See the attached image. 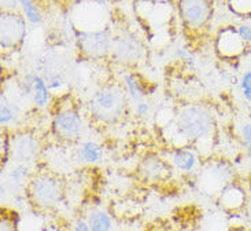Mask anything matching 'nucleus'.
<instances>
[{
  "label": "nucleus",
  "instance_id": "f8f14e48",
  "mask_svg": "<svg viewBox=\"0 0 251 231\" xmlns=\"http://www.w3.org/2000/svg\"><path fill=\"white\" fill-rule=\"evenodd\" d=\"M247 46L249 44L240 37L236 27L223 28L216 37V50L224 59H238L245 54Z\"/></svg>",
  "mask_w": 251,
  "mask_h": 231
},
{
  "label": "nucleus",
  "instance_id": "6ab92c4d",
  "mask_svg": "<svg viewBox=\"0 0 251 231\" xmlns=\"http://www.w3.org/2000/svg\"><path fill=\"white\" fill-rule=\"evenodd\" d=\"M87 223L91 231H113V218L103 208H95L87 216Z\"/></svg>",
  "mask_w": 251,
  "mask_h": 231
},
{
  "label": "nucleus",
  "instance_id": "c85d7f7f",
  "mask_svg": "<svg viewBox=\"0 0 251 231\" xmlns=\"http://www.w3.org/2000/svg\"><path fill=\"white\" fill-rule=\"evenodd\" d=\"M70 231H91V230H89V226L85 219H78V220H75V223L73 225V227H72V230Z\"/></svg>",
  "mask_w": 251,
  "mask_h": 231
},
{
  "label": "nucleus",
  "instance_id": "f03ea898",
  "mask_svg": "<svg viewBox=\"0 0 251 231\" xmlns=\"http://www.w3.org/2000/svg\"><path fill=\"white\" fill-rule=\"evenodd\" d=\"M24 194L29 206L36 213L50 215L65 204L68 182L59 171L36 167Z\"/></svg>",
  "mask_w": 251,
  "mask_h": 231
},
{
  "label": "nucleus",
  "instance_id": "ddd939ff",
  "mask_svg": "<svg viewBox=\"0 0 251 231\" xmlns=\"http://www.w3.org/2000/svg\"><path fill=\"white\" fill-rule=\"evenodd\" d=\"M216 200H217L218 206L228 215L242 213L247 209V205H249L247 190L236 179L228 184Z\"/></svg>",
  "mask_w": 251,
  "mask_h": 231
},
{
  "label": "nucleus",
  "instance_id": "5701e85b",
  "mask_svg": "<svg viewBox=\"0 0 251 231\" xmlns=\"http://www.w3.org/2000/svg\"><path fill=\"white\" fill-rule=\"evenodd\" d=\"M240 142L246 151V157L251 163V121H245L239 128Z\"/></svg>",
  "mask_w": 251,
  "mask_h": 231
},
{
  "label": "nucleus",
  "instance_id": "a878e982",
  "mask_svg": "<svg viewBox=\"0 0 251 231\" xmlns=\"http://www.w3.org/2000/svg\"><path fill=\"white\" fill-rule=\"evenodd\" d=\"M46 82H47L48 87L51 89V92H56L58 89H61L66 82L63 79V76L59 75V73H54V75H50L48 77H44Z\"/></svg>",
  "mask_w": 251,
  "mask_h": 231
},
{
  "label": "nucleus",
  "instance_id": "c756f323",
  "mask_svg": "<svg viewBox=\"0 0 251 231\" xmlns=\"http://www.w3.org/2000/svg\"><path fill=\"white\" fill-rule=\"evenodd\" d=\"M229 231H251V229L250 227H246V226H235Z\"/></svg>",
  "mask_w": 251,
  "mask_h": 231
},
{
  "label": "nucleus",
  "instance_id": "f257e3e1",
  "mask_svg": "<svg viewBox=\"0 0 251 231\" xmlns=\"http://www.w3.org/2000/svg\"><path fill=\"white\" fill-rule=\"evenodd\" d=\"M162 131L169 134V147L191 146L204 158V146L209 144L213 149L214 144L216 121L209 108L203 105H185L177 110L173 124Z\"/></svg>",
  "mask_w": 251,
  "mask_h": 231
},
{
  "label": "nucleus",
  "instance_id": "393cba45",
  "mask_svg": "<svg viewBox=\"0 0 251 231\" xmlns=\"http://www.w3.org/2000/svg\"><path fill=\"white\" fill-rule=\"evenodd\" d=\"M240 92L246 102L251 105V69L246 70L245 73L240 77Z\"/></svg>",
  "mask_w": 251,
  "mask_h": 231
},
{
  "label": "nucleus",
  "instance_id": "2eb2a0df",
  "mask_svg": "<svg viewBox=\"0 0 251 231\" xmlns=\"http://www.w3.org/2000/svg\"><path fill=\"white\" fill-rule=\"evenodd\" d=\"M111 53L116 55L120 61L136 62L142 55V47L139 41L132 36H120L113 39Z\"/></svg>",
  "mask_w": 251,
  "mask_h": 231
},
{
  "label": "nucleus",
  "instance_id": "bb28decb",
  "mask_svg": "<svg viewBox=\"0 0 251 231\" xmlns=\"http://www.w3.org/2000/svg\"><path fill=\"white\" fill-rule=\"evenodd\" d=\"M151 112H152V105H151V102H149L147 99L135 103V115L137 116V117L144 118V117H147V116L151 115Z\"/></svg>",
  "mask_w": 251,
  "mask_h": 231
},
{
  "label": "nucleus",
  "instance_id": "423d86ee",
  "mask_svg": "<svg viewBox=\"0 0 251 231\" xmlns=\"http://www.w3.org/2000/svg\"><path fill=\"white\" fill-rule=\"evenodd\" d=\"M41 156V142L37 134L27 128H18L10 134V158L13 163L33 165Z\"/></svg>",
  "mask_w": 251,
  "mask_h": 231
},
{
  "label": "nucleus",
  "instance_id": "f3484780",
  "mask_svg": "<svg viewBox=\"0 0 251 231\" xmlns=\"http://www.w3.org/2000/svg\"><path fill=\"white\" fill-rule=\"evenodd\" d=\"M33 172L34 170H32V165L14 163L13 167L8 170L6 183L13 190H21L22 193H25V189L33 175Z\"/></svg>",
  "mask_w": 251,
  "mask_h": 231
},
{
  "label": "nucleus",
  "instance_id": "9d476101",
  "mask_svg": "<svg viewBox=\"0 0 251 231\" xmlns=\"http://www.w3.org/2000/svg\"><path fill=\"white\" fill-rule=\"evenodd\" d=\"M166 153H168L166 158L172 164L173 170L188 176H197L198 172L203 165V161L206 160L195 147H191V146L169 147Z\"/></svg>",
  "mask_w": 251,
  "mask_h": 231
},
{
  "label": "nucleus",
  "instance_id": "4468645a",
  "mask_svg": "<svg viewBox=\"0 0 251 231\" xmlns=\"http://www.w3.org/2000/svg\"><path fill=\"white\" fill-rule=\"evenodd\" d=\"M21 91L24 95H27L36 108L44 109L52 103L51 89L48 87L46 79L36 73H29L21 82Z\"/></svg>",
  "mask_w": 251,
  "mask_h": 231
},
{
  "label": "nucleus",
  "instance_id": "20e7f679",
  "mask_svg": "<svg viewBox=\"0 0 251 231\" xmlns=\"http://www.w3.org/2000/svg\"><path fill=\"white\" fill-rule=\"evenodd\" d=\"M51 116V135L61 144L75 146L82 141L84 135V118L81 108L68 95H61L52 101Z\"/></svg>",
  "mask_w": 251,
  "mask_h": 231
},
{
  "label": "nucleus",
  "instance_id": "7ed1b4c3",
  "mask_svg": "<svg viewBox=\"0 0 251 231\" xmlns=\"http://www.w3.org/2000/svg\"><path fill=\"white\" fill-rule=\"evenodd\" d=\"M129 96L125 87L118 84H104L96 89L87 103V113L100 125H114L128 115Z\"/></svg>",
  "mask_w": 251,
  "mask_h": 231
},
{
  "label": "nucleus",
  "instance_id": "39448f33",
  "mask_svg": "<svg viewBox=\"0 0 251 231\" xmlns=\"http://www.w3.org/2000/svg\"><path fill=\"white\" fill-rule=\"evenodd\" d=\"M232 164L225 158H206L197 175V183L203 194L217 198L228 184L236 179Z\"/></svg>",
  "mask_w": 251,
  "mask_h": 231
},
{
  "label": "nucleus",
  "instance_id": "cd10ccee",
  "mask_svg": "<svg viewBox=\"0 0 251 231\" xmlns=\"http://www.w3.org/2000/svg\"><path fill=\"white\" fill-rule=\"evenodd\" d=\"M236 29H238L240 37H242L247 44H251V24H247V22L239 24V25H236Z\"/></svg>",
  "mask_w": 251,
  "mask_h": 231
},
{
  "label": "nucleus",
  "instance_id": "4be33fe9",
  "mask_svg": "<svg viewBox=\"0 0 251 231\" xmlns=\"http://www.w3.org/2000/svg\"><path fill=\"white\" fill-rule=\"evenodd\" d=\"M228 8L239 18L251 20V0H228Z\"/></svg>",
  "mask_w": 251,
  "mask_h": 231
},
{
  "label": "nucleus",
  "instance_id": "1a4fd4ad",
  "mask_svg": "<svg viewBox=\"0 0 251 231\" xmlns=\"http://www.w3.org/2000/svg\"><path fill=\"white\" fill-rule=\"evenodd\" d=\"M75 32H77L78 50L85 57L102 58L111 53L114 37L111 36L107 27L91 32H82V30H75Z\"/></svg>",
  "mask_w": 251,
  "mask_h": 231
},
{
  "label": "nucleus",
  "instance_id": "412c9836",
  "mask_svg": "<svg viewBox=\"0 0 251 231\" xmlns=\"http://www.w3.org/2000/svg\"><path fill=\"white\" fill-rule=\"evenodd\" d=\"M0 231H20V213L8 206H1Z\"/></svg>",
  "mask_w": 251,
  "mask_h": 231
},
{
  "label": "nucleus",
  "instance_id": "9b49d317",
  "mask_svg": "<svg viewBox=\"0 0 251 231\" xmlns=\"http://www.w3.org/2000/svg\"><path fill=\"white\" fill-rule=\"evenodd\" d=\"M173 171L175 170L169 163V160L158 154H147L139 164L140 176L150 184L168 182Z\"/></svg>",
  "mask_w": 251,
  "mask_h": 231
},
{
  "label": "nucleus",
  "instance_id": "6e6552de",
  "mask_svg": "<svg viewBox=\"0 0 251 231\" xmlns=\"http://www.w3.org/2000/svg\"><path fill=\"white\" fill-rule=\"evenodd\" d=\"M178 11L185 29L201 32L210 22L213 8L210 0H178Z\"/></svg>",
  "mask_w": 251,
  "mask_h": 231
},
{
  "label": "nucleus",
  "instance_id": "aec40b11",
  "mask_svg": "<svg viewBox=\"0 0 251 231\" xmlns=\"http://www.w3.org/2000/svg\"><path fill=\"white\" fill-rule=\"evenodd\" d=\"M124 87L128 92V96L130 101H133L135 103L140 102V101H144L147 98V89L144 87V84L142 83V80L137 77L133 73H125L124 75Z\"/></svg>",
  "mask_w": 251,
  "mask_h": 231
},
{
  "label": "nucleus",
  "instance_id": "7c9ffc66",
  "mask_svg": "<svg viewBox=\"0 0 251 231\" xmlns=\"http://www.w3.org/2000/svg\"><path fill=\"white\" fill-rule=\"evenodd\" d=\"M34 0H17V3L20 4L21 7L26 6V4H29V3H33Z\"/></svg>",
  "mask_w": 251,
  "mask_h": 231
},
{
  "label": "nucleus",
  "instance_id": "dca6fc26",
  "mask_svg": "<svg viewBox=\"0 0 251 231\" xmlns=\"http://www.w3.org/2000/svg\"><path fill=\"white\" fill-rule=\"evenodd\" d=\"M75 160H78L82 164H88V165H95L100 163L104 157V149L100 143L91 139H82L75 144Z\"/></svg>",
  "mask_w": 251,
  "mask_h": 231
},
{
  "label": "nucleus",
  "instance_id": "a211bd4d",
  "mask_svg": "<svg viewBox=\"0 0 251 231\" xmlns=\"http://www.w3.org/2000/svg\"><path fill=\"white\" fill-rule=\"evenodd\" d=\"M21 117L20 106L13 101H10L4 92H1L0 98V125L3 128H10Z\"/></svg>",
  "mask_w": 251,
  "mask_h": 231
},
{
  "label": "nucleus",
  "instance_id": "0eeeda50",
  "mask_svg": "<svg viewBox=\"0 0 251 231\" xmlns=\"http://www.w3.org/2000/svg\"><path fill=\"white\" fill-rule=\"evenodd\" d=\"M26 36V18L15 10H3L0 17V47L13 51L24 43Z\"/></svg>",
  "mask_w": 251,
  "mask_h": 231
},
{
  "label": "nucleus",
  "instance_id": "b1692460",
  "mask_svg": "<svg viewBox=\"0 0 251 231\" xmlns=\"http://www.w3.org/2000/svg\"><path fill=\"white\" fill-rule=\"evenodd\" d=\"M21 8H22V13L25 15V18H26L27 22H30V24H33V25H39V24H41V21H43V14H41L40 7L36 4V1L29 3L26 6L21 7Z\"/></svg>",
  "mask_w": 251,
  "mask_h": 231
}]
</instances>
